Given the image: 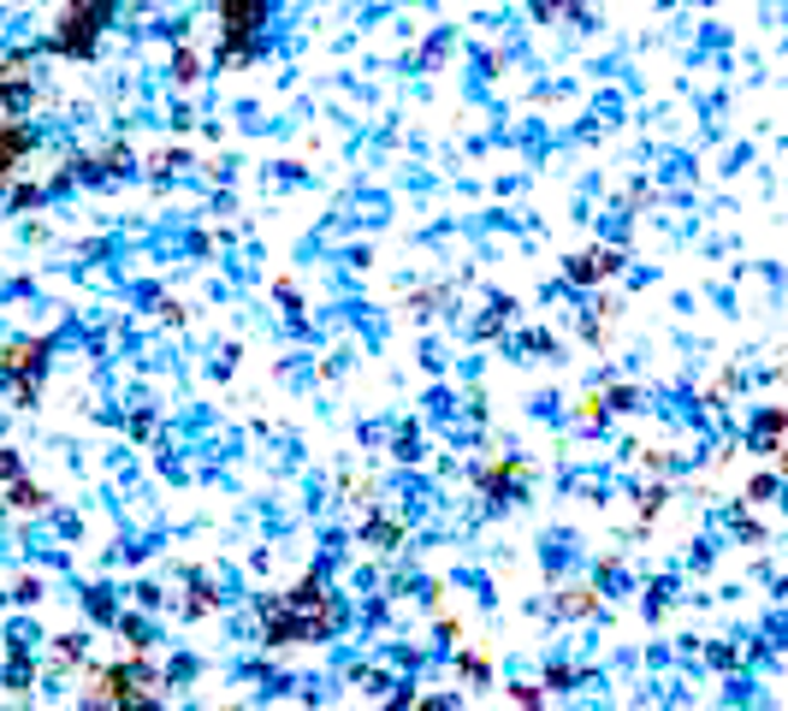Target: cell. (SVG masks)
<instances>
[{
    "label": "cell",
    "instance_id": "cell-1",
    "mask_svg": "<svg viewBox=\"0 0 788 711\" xmlns=\"http://www.w3.org/2000/svg\"><path fill=\"white\" fill-rule=\"evenodd\" d=\"M113 12H119V7H108V0H72V7H65V19L54 24V37H48V54H60V60H90Z\"/></svg>",
    "mask_w": 788,
    "mask_h": 711
},
{
    "label": "cell",
    "instance_id": "cell-2",
    "mask_svg": "<svg viewBox=\"0 0 788 711\" xmlns=\"http://www.w3.org/2000/svg\"><path fill=\"white\" fill-rule=\"evenodd\" d=\"M30 149H37V131L19 125V119H0V179H12Z\"/></svg>",
    "mask_w": 788,
    "mask_h": 711
},
{
    "label": "cell",
    "instance_id": "cell-3",
    "mask_svg": "<svg viewBox=\"0 0 788 711\" xmlns=\"http://www.w3.org/2000/svg\"><path fill=\"white\" fill-rule=\"evenodd\" d=\"M616 267H623L616 250H587V255H575V262H563V280L570 285H598V280H611Z\"/></svg>",
    "mask_w": 788,
    "mask_h": 711
},
{
    "label": "cell",
    "instance_id": "cell-4",
    "mask_svg": "<svg viewBox=\"0 0 788 711\" xmlns=\"http://www.w3.org/2000/svg\"><path fill=\"white\" fill-rule=\"evenodd\" d=\"M362 540H368L373 551H398V540H403V522H398V516H368Z\"/></svg>",
    "mask_w": 788,
    "mask_h": 711
},
{
    "label": "cell",
    "instance_id": "cell-5",
    "mask_svg": "<svg viewBox=\"0 0 788 711\" xmlns=\"http://www.w3.org/2000/svg\"><path fill=\"white\" fill-rule=\"evenodd\" d=\"M7 505H12V510H42L48 492L37 487V480H12V487H7Z\"/></svg>",
    "mask_w": 788,
    "mask_h": 711
},
{
    "label": "cell",
    "instance_id": "cell-6",
    "mask_svg": "<svg viewBox=\"0 0 788 711\" xmlns=\"http://www.w3.org/2000/svg\"><path fill=\"white\" fill-rule=\"evenodd\" d=\"M593 605H598V599L587 593V587H570V593H557V611H563V617H587Z\"/></svg>",
    "mask_w": 788,
    "mask_h": 711
},
{
    "label": "cell",
    "instance_id": "cell-7",
    "mask_svg": "<svg viewBox=\"0 0 788 711\" xmlns=\"http://www.w3.org/2000/svg\"><path fill=\"white\" fill-rule=\"evenodd\" d=\"M173 78H178V83H196V78H202V60L191 54V48H178V54H173Z\"/></svg>",
    "mask_w": 788,
    "mask_h": 711
},
{
    "label": "cell",
    "instance_id": "cell-8",
    "mask_svg": "<svg viewBox=\"0 0 788 711\" xmlns=\"http://www.w3.org/2000/svg\"><path fill=\"white\" fill-rule=\"evenodd\" d=\"M119 629H125V640H131V647H136V652H143V647H149V640H154V629H149V622H143V617H119Z\"/></svg>",
    "mask_w": 788,
    "mask_h": 711
},
{
    "label": "cell",
    "instance_id": "cell-9",
    "mask_svg": "<svg viewBox=\"0 0 788 711\" xmlns=\"http://www.w3.org/2000/svg\"><path fill=\"white\" fill-rule=\"evenodd\" d=\"M83 605H90V617H101V622H108V617H119V605H113V593H108V587H95V593L83 599Z\"/></svg>",
    "mask_w": 788,
    "mask_h": 711
},
{
    "label": "cell",
    "instance_id": "cell-10",
    "mask_svg": "<svg viewBox=\"0 0 788 711\" xmlns=\"http://www.w3.org/2000/svg\"><path fill=\"white\" fill-rule=\"evenodd\" d=\"M12 480H24V463L19 450H0V487H12Z\"/></svg>",
    "mask_w": 788,
    "mask_h": 711
},
{
    "label": "cell",
    "instance_id": "cell-11",
    "mask_svg": "<svg viewBox=\"0 0 788 711\" xmlns=\"http://www.w3.org/2000/svg\"><path fill=\"white\" fill-rule=\"evenodd\" d=\"M398 457H403V463H416V457H421V439H416V427H403V433H398Z\"/></svg>",
    "mask_w": 788,
    "mask_h": 711
},
{
    "label": "cell",
    "instance_id": "cell-12",
    "mask_svg": "<svg viewBox=\"0 0 788 711\" xmlns=\"http://www.w3.org/2000/svg\"><path fill=\"white\" fill-rule=\"evenodd\" d=\"M510 705H516V711H540V688H510Z\"/></svg>",
    "mask_w": 788,
    "mask_h": 711
},
{
    "label": "cell",
    "instance_id": "cell-13",
    "mask_svg": "<svg viewBox=\"0 0 788 711\" xmlns=\"http://www.w3.org/2000/svg\"><path fill=\"white\" fill-rule=\"evenodd\" d=\"M462 676H469V682H487L492 664H487V658H469V652H462Z\"/></svg>",
    "mask_w": 788,
    "mask_h": 711
},
{
    "label": "cell",
    "instance_id": "cell-14",
    "mask_svg": "<svg viewBox=\"0 0 788 711\" xmlns=\"http://www.w3.org/2000/svg\"><path fill=\"white\" fill-rule=\"evenodd\" d=\"M37 202H42L37 184H19V190H12V207H37Z\"/></svg>",
    "mask_w": 788,
    "mask_h": 711
},
{
    "label": "cell",
    "instance_id": "cell-15",
    "mask_svg": "<svg viewBox=\"0 0 788 711\" xmlns=\"http://www.w3.org/2000/svg\"><path fill=\"white\" fill-rule=\"evenodd\" d=\"M570 682H575L570 664H552V670H545V688H570Z\"/></svg>",
    "mask_w": 788,
    "mask_h": 711
},
{
    "label": "cell",
    "instance_id": "cell-16",
    "mask_svg": "<svg viewBox=\"0 0 788 711\" xmlns=\"http://www.w3.org/2000/svg\"><path fill=\"white\" fill-rule=\"evenodd\" d=\"M60 658H83V634H60Z\"/></svg>",
    "mask_w": 788,
    "mask_h": 711
},
{
    "label": "cell",
    "instance_id": "cell-17",
    "mask_svg": "<svg viewBox=\"0 0 788 711\" xmlns=\"http://www.w3.org/2000/svg\"><path fill=\"white\" fill-rule=\"evenodd\" d=\"M42 599V581H19V605H37Z\"/></svg>",
    "mask_w": 788,
    "mask_h": 711
},
{
    "label": "cell",
    "instance_id": "cell-18",
    "mask_svg": "<svg viewBox=\"0 0 788 711\" xmlns=\"http://www.w3.org/2000/svg\"><path fill=\"white\" fill-rule=\"evenodd\" d=\"M409 711H451V705H444V700H416Z\"/></svg>",
    "mask_w": 788,
    "mask_h": 711
}]
</instances>
